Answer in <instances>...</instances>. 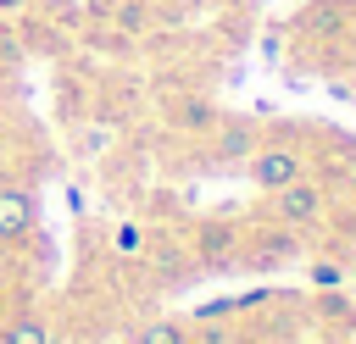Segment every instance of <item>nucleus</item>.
I'll use <instances>...</instances> for the list:
<instances>
[{"label": "nucleus", "mask_w": 356, "mask_h": 344, "mask_svg": "<svg viewBox=\"0 0 356 344\" xmlns=\"http://www.w3.org/2000/svg\"><path fill=\"white\" fill-rule=\"evenodd\" d=\"M245 178L261 189V194H278L284 183L306 178V150L295 139H256V150L245 155Z\"/></svg>", "instance_id": "obj_1"}, {"label": "nucleus", "mask_w": 356, "mask_h": 344, "mask_svg": "<svg viewBox=\"0 0 356 344\" xmlns=\"http://www.w3.org/2000/svg\"><path fill=\"white\" fill-rule=\"evenodd\" d=\"M323 205H328L323 183L317 178H295V183H284L273 194V222H284V227H317L323 222Z\"/></svg>", "instance_id": "obj_2"}, {"label": "nucleus", "mask_w": 356, "mask_h": 344, "mask_svg": "<svg viewBox=\"0 0 356 344\" xmlns=\"http://www.w3.org/2000/svg\"><path fill=\"white\" fill-rule=\"evenodd\" d=\"M300 255V227H284V222H273V227H261L256 239H250V266L256 272H278V266H289Z\"/></svg>", "instance_id": "obj_3"}, {"label": "nucleus", "mask_w": 356, "mask_h": 344, "mask_svg": "<svg viewBox=\"0 0 356 344\" xmlns=\"http://www.w3.org/2000/svg\"><path fill=\"white\" fill-rule=\"evenodd\" d=\"M256 128L250 122H239V117H217V128H211V161L217 166H245V155L256 150Z\"/></svg>", "instance_id": "obj_4"}, {"label": "nucleus", "mask_w": 356, "mask_h": 344, "mask_svg": "<svg viewBox=\"0 0 356 344\" xmlns=\"http://www.w3.org/2000/svg\"><path fill=\"white\" fill-rule=\"evenodd\" d=\"M95 17H100L111 33H122V39H139V33H150V22H156V6H150V0H100V6H95Z\"/></svg>", "instance_id": "obj_5"}, {"label": "nucleus", "mask_w": 356, "mask_h": 344, "mask_svg": "<svg viewBox=\"0 0 356 344\" xmlns=\"http://www.w3.org/2000/svg\"><path fill=\"white\" fill-rule=\"evenodd\" d=\"M33 233V194L22 183H0V244H17Z\"/></svg>", "instance_id": "obj_6"}, {"label": "nucleus", "mask_w": 356, "mask_h": 344, "mask_svg": "<svg viewBox=\"0 0 356 344\" xmlns=\"http://www.w3.org/2000/svg\"><path fill=\"white\" fill-rule=\"evenodd\" d=\"M217 117H222V111H217L206 94H178V100L167 105V122H172L178 133H211Z\"/></svg>", "instance_id": "obj_7"}, {"label": "nucleus", "mask_w": 356, "mask_h": 344, "mask_svg": "<svg viewBox=\"0 0 356 344\" xmlns=\"http://www.w3.org/2000/svg\"><path fill=\"white\" fill-rule=\"evenodd\" d=\"M0 344H56L44 316H6L0 322Z\"/></svg>", "instance_id": "obj_8"}, {"label": "nucleus", "mask_w": 356, "mask_h": 344, "mask_svg": "<svg viewBox=\"0 0 356 344\" xmlns=\"http://www.w3.org/2000/svg\"><path fill=\"white\" fill-rule=\"evenodd\" d=\"M234 250H239V239H234V227H200V261L206 266H234Z\"/></svg>", "instance_id": "obj_9"}, {"label": "nucleus", "mask_w": 356, "mask_h": 344, "mask_svg": "<svg viewBox=\"0 0 356 344\" xmlns=\"http://www.w3.org/2000/svg\"><path fill=\"white\" fill-rule=\"evenodd\" d=\"M128 344H189V327L178 316H156V322H139L128 333Z\"/></svg>", "instance_id": "obj_10"}, {"label": "nucleus", "mask_w": 356, "mask_h": 344, "mask_svg": "<svg viewBox=\"0 0 356 344\" xmlns=\"http://www.w3.org/2000/svg\"><path fill=\"white\" fill-rule=\"evenodd\" d=\"M145 244H150V239H145L139 222H117V227H111V255L134 261V255H145Z\"/></svg>", "instance_id": "obj_11"}, {"label": "nucleus", "mask_w": 356, "mask_h": 344, "mask_svg": "<svg viewBox=\"0 0 356 344\" xmlns=\"http://www.w3.org/2000/svg\"><path fill=\"white\" fill-rule=\"evenodd\" d=\"M339 277H345V272H339L334 261H312V283H317V289H339Z\"/></svg>", "instance_id": "obj_12"}, {"label": "nucleus", "mask_w": 356, "mask_h": 344, "mask_svg": "<svg viewBox=\"0 0 356 344\" xmlns=\"http://www.w3.org/2000/svg\"><path fill=\"white\" fill-rule=\"evenodd\" d=\"M28 6H33V0H0V17H22Z\"/></svg>", "instance_id": "obj_13"}, {"label": "nucleus", "mask_w": 356, "mask_h": 344, "mask_svg": "<svg viewBox=\"0 0 356 344\" xmlns=\"http://www.w3.org/2000/svg\"><path fill=\"white\" fill-rule=\"evenodd\" d=\"M6 316H11V294L0 289V322H6Z\"/></svg>", "instance_id": "obj_14"}, {"label": "nucleus", "mask_w": 356, "mask_h": 344, "mask_svg": "<svg viewBox=\"0 0 356 344\" xmlns=\"http://www.w3.org/2000/svg\"><path fill=\"white\" fill-rule=\"evenodd\" d=\"M350 211H356V178H350Z\"/></svg>", "instance_id": "obj_15"}]
</instances>
